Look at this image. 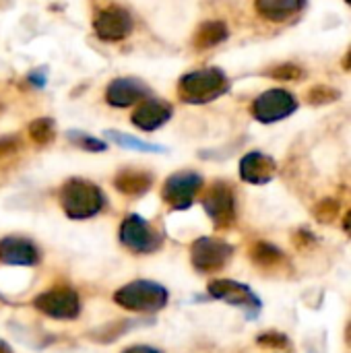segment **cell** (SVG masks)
<instances>
[{
	"label": "cell",
	"instance_id": "obj_29",
	"mask_svg": "<svg viewBox=\"0 0 351 353\" xmlns=\"http://www.w3.org/2000/svg\"><path fill=\"white\" fill-rule=\"evenodd\" d=\"M343 230L351 236V211L345 215V219H343Z\"/></svg>",
	"mask_w": 351,
	"mask_h": 353
},
{
	"label": "cell",
	"instance_id": "obj_7",
	"mask_svg": "<svg viewBox=\"0 0 351 353\" xmlns=\"http://www.w3.org/2000/svg\"><path fill=\"white\" fill-rule=\"evenodd\" d=\"M33 306L56 321H72L81 312V300L74 290L62 285V288H52L43 294H39L33 300Z\"/></svg>",
	"mask_w": 351,
	"mask_h": 353
},
{
	"label": "cell",
	"instance_id": "obj_19",
	"mask_svg": "<svg viewBox=\"0 0 351 353\" xmlns=\"http://www.w3.org/2000/svg\"><path fill=\"white\" fill-rule=\"evenodd\" d=\"M250 259L261 269H273L283 263V252L269 242H257L250 250Z\"/></svg>",
	"mask_w": 351,
	"mask_h": 353
},
{
	"label": "cell",
	"instance_id": "obj_13",
	"mask_svg": "<svg viewBox=\"0 0 351 353\" xmlns=\"http://www.w3.org/2000/svg\"><path fill=\"white\" fill-rule=\"evenodd\" d=\"M149 95V87L139 79H114L106 89V101L112 108H130Z\"/></svg>",
	"mask_w": 351,
	"mask_h": 353
},
{
	"label": "cell",
	"instance_id": "obj_31",
	"mask_svg": "<svg viewBox=\"0 0 351 353\" xmlns=\"http://www.w3.org/2000/svg\"><path fill=\"white\" fill-rule=\"evenodd\" d=\"M0 353H10V347H8L2 339H0Z\"/></svg>",
	"mask_w": 351,
	"mask_h": 353
},
{
	"label": "cell",
	"instance_id": "obj_8",
	"mask_svg": "<svg viewBox=\"0 0 351 353\" xmlns=\"http://www.w3.org/2000/svg\"><path fill=\"white\" fill-rule=\"evenodd\" d=\"M298 110V99L285 89H269L252 103V116L263 124L279 122Z\"/></svg>",
	"mask_w": 351,
	"mask_h": 353
},
{
	"label": "cell",
	"instance_id": "obj_30",
	"mask_svg": "<svg viewBox=\"0 0 351 353\" xmlns=\"http://www.w3.org/2000/svg\"><path fill=\"white\" fill-rule=\"evenodd\" d=\"M343 64H345V68H350L351 70V48L350 52H348V56H345V60H343Z\"/></svg>",
	"mask_w": 351,
	"mask_h": 353
},
{
	"label": "cell",
	"instance_id": "obj_16",
	"mask_svg": "<svg viewBox=\"0 0 351 353\" xmlns=\"http://www.w3.org/2000/svg\"><path fill=\"white\" fill-rule=\"evenodd\" d=\"M114 186L126 196H141L153 186V176L143 170H122L116 174Z\"/></svg>",
	"mask_w": 351,
	"mask_h": 353
},
{
	"label": "cell",
	"instance_id": "obj_32",
	"mask_svg": "<svg viewBox=\"0 0 351 353\" xmlns=\"http://www.w3.org/2000/svg\"><path fill=\"white\" fill-rule=\"evenodd\" d=\"M345 2H348V4H350V6H351V0H345Z\"/></svg>",
	"mask_w": 351,
	"mask_h": 353
},
{
	"label": "cell",
	"instance_id": "obj_1",
	"mask_svg": "<svg viewBox=\"0 0 351 353\" xmlns=\"http://www.w3.org/2000/svg\"><path fill=\"white\" fill-rule=\"evenodd\" d=\"M60 205L70 219L81 221L101 213L106 207V196L93 182L72 178L60 188Z\"/></svg>",
	"mask_w": 351,
	"mask_h": 353
},
{
	"label": "cell",
	"instance_id": "obj_23",
	"mask_svg": "<svg viewBox=\"0 0 351 353\" xmlns=\"http://www.w3.org/2000/svg\"><path fill=\"white\" fill-rule=\"evenodd\" d=\"M339 97V93L335 91V89H331V87H314L312 91H310V95H308V99H310V103H317V105H321V103H329V101H335Z\"/></svg>",
	"mask_w": 351,
	"mask_h": 353
},
{
	"label": "cell",
	"instance_id": "obj_15",
	"mask_svg": "<svg viewBox=\"0 0 351 353\" xmlns=\"http://www.w3.org/2000/svg\"><path fill=\"white\" fill-rule=\"evenodd\" d=\"M275 172H277L275 159L261 151H252L244 155L240 161V178L248 184H267L275 178Z\"/></svg>",
	"mask_w": 351,
	"mask_h": 353
},
{
	"label": "cell",
	"instance_id": "obj_17",
	"mask_svg": "<svg viewBox=\"0 0 351 353\" xmlns=\"http://www.w3.org/2000/svg\"><path fill=\"white\" fill-rule=\"evenodd\" d=\"M304 0H257V10L269 21H285L300 12Z\"/></svg>",
	"mask_w": 351,
	"mask_h": 353
},
{
	"label": "cell",
	"instance_id": "obj_28",
	"mask_svg": "<svg viewBox=\"0 0 351 353\" xmlns=\"http://www.w3.org/2000/svg\"><path fill=\"white\" fill-rule=\"evenodd\" d=\"M122 353H161V352H159V350H155V347H149V345H134V347L124 350Z\"/></svg>",
	"mask_w": 351,
	"mask_h": 353
},
{
	"label": "cell",
	"instance_id": "obj_12",
	"mask_svg": "<svg viewBox=\"0 0 351 353\" xmlns=\"http://www.w3.org/2000/svg\"><path fill=\"white\" fill-rule=\"evenodd\" d=\"M39 261L37 246L19 236H6L0 240V263L10 267H33Z\"/></svg>",
	"mask_w": 351,
	"mask_h": 353
},
{
	"label": "cell",
	"instance_id": "obj_18",
	"mask_svg": "<svg viewBox=\"0 0 351 353\" xmlns=\"http://www.w3.org/2000/svg\"><path fill=\"white\" fill-rule=\"evenodd\" d=\"M228 39V25L221 21H205L203 25H199L197 33H194V48L197 50H209L219 46L221 41Z\"/></svg>",
	"mask_w": 351,
	"mask_h": 353
},
{
	"label": "cell",
	"instance_id": "obj_2",
	"mask_svg": "<svg viewBox=\"0 0 351 353\" xmlns=\"http://www.w3.org/2000/svg\"><path fill=\"white\" fill-rule=\"evenodd\" d=\"M230 89V81L219 68H201L186 72L178 83V93L186 103H207L221 97Z\"/></svg>",
	"mask_w": 351,
	"mask_h": 353
},
{
	"label": "cell",
	"instance_id": "obj_24",
	"mask_svg": "<svg viewBox=\"0 0 351 353\" xmlns=\"http://www.w3.org/2000/svg\"><path fill=\"white\" fill-rule=\"evenodd\" d=\"M257 343H259V345H263V347L281 350V347H285V345H288V337H285V335H281V333H263V335H259Z\"/></svg>",
	"mask_w": 351,
	"mask_h": 353
},
{
	"label": "cell",
	"instance_id": "obj_11",
	"mask_svg": "<svg viewBox=\"0 0 351 353\" xmlns=\"http://www.w3.org/2000/svg\"><path fill=\"white\" fill-rule=\"evenodd\" d=\"M209 294L215 300H223L232 306L244 308V310H259L261 308V300L254 296V292L238 281L232 279H217L209 283Z\"/></svg>",
	"mask_w": 351,
	"mask_h": 353
},
{
	"label": "cell",
	"instance_id": "obj_22",
	"mask_svg": "<svg viewBox=\"0 0 351 353\" xmlns=\"http://www.w3.org/2000/svg\"><path fill=\"white\" fill-rule=\"evenodd\" d=\"M70 141L77 143L81 149L85 151H106V143L95 139V137H89V134H83V132H70Z\"/></svg>",
	"mask_w": 351,
	"mask_h": 353
},
{
	"label": "cell",
	"instance_id": "obj_21",
	"mask_svg": "<svg viewBox=\"0 0 351 353\" xmlns=\"http://www.w3.org/2000/svg\"><path fill=\"white\" fill-rule=\"evenodd\" d=\"M54 134H56V130H54V120H50V118H37V120H33V122L29 124V137H31V141L37 143V145H48V143H52V141H54Z\"/></svg>",
	"mask_w": 351,
	"mask_h": 353
},
{
	"label": "cell",
	"instance_id": "obj_6",
	"mask_svg": "<svg viewBox=\"0 0 351 353\" xmlns=\"http://www.w3.org/2000/svg\"><path fill=\"white\" fill-rule=\"evenodd\" d=\"M203 209L217 230H228L236 223V194L230 184L215 182L203 196Z\"/></svg>",
	"mask_w": 351,
	"mask_h": 353
},
{
	"label": "cell",
	"instance_id": "obj_4",
	"mask_svg": "<svg viewBox=\"0 0 351 353\" xmlns=\"http://www.w3.org/2000/svg\"><path fill=\"white\" fill-rule=\"evenodd\" d=\"M118 238H120L122 246H126L134 254H151V252L159 250L161 242H163L161 234L157 230H153L149 225V221L143 219L141 215H128L120 223Z\"/></svg>",
	"mask_w": 351,
	"mask_h": 353
},
{
	"label": "cell",
	"instance_id": "obj_20",
	"mask_svg": "<svg viewBox=\"0 0 351 353\" xmlns=\"http://www.w3.org/2000/svg\"><path fill=\"white\" fill-rule=\"evenodd\" d=\"M106 137L112 139L116 145L126 147V149H134V151H145V153H163L166 151L159 145H151V143H145V141H141L137 137H130V134H124V132H116V130H108Z\"/></svg>",
	"mask_w": 351,
	"mask_h": 353
},
{
	"label": "cell",
	"instance_id": "obj_10",
	"mask_svg": "<svg viewBox=\"0 0 351 353\" xmlns=\"http://www.w3.org/2000/svg\"><path fill=\"white\" fill-rule=\"evenodd\" d=\"M93 29H95L97 37H101L106 41H120L130 35L132 17L128 10H124L120 6H110V8H103L101 12H97V17L93 21Z\"/></svg>",
	"mask_w": 351,
	"mask_h": 353
},
{
	"label": "cell",
	"instance_id": "obj_5",
	"mask_svg": "<svg viewBox=\"0 0 351 353\" xmlns=\"http://www.w3.org/2000/svg\"><path fill=\"white\" fill-rule=\"evenodd\" d=\"M234 246L211 236H203L190 246V263L199 273H215L232 259Z\"/></svg>",
	"mask_w": 351,
	"mask_h": 353
},
{
	"label": "cell",
	"instance_id": "obj_3",
	"mask_svg": "<svg viewBox=\"0 0 351 353\" xmlns=\"http://www.w3.org/2000/svg\"><path fill=\"white\" fill-rule=\"evenodd\" d=\"M114 302L130 312H157L166 308V304L170 302V294L161 283L139 279L122 285L114 294Z\"/></svg>",
	"mask_w": 351,
	"mask_h": 353
},
{
	"label": "cell",
	"instance_id": "obj_9",
	"mask_svg": "<svg viewBox=\"0 0 351 353\" xmlns=\"http://www.w3.org/2000/svg\"><path fill=\"white\" fill-rule=\"evenodd\" d=\"M201 188H203V178L197 172H176L163 182L161 196L172 209L184 211L194 203Z\"/></svg>",
	"mask_w": 351,
	"mask_h": 353
},
{
	"label": "cell",
	"instance_id": "obj_25",
	"mask_svg": "<svg viewBox=\"0 0 351 353\" xmlns=\"http://www.w3.org/2000/svg\"><path fill=\"white\" fill-rule=\"evenodd\" d=\"M271 74L275 79H281V81H294V79L302 77V68H298L296 64H281V66L273 68Z\"/></svg>",
	"mask_w": 351,
	"mask_h": 353
},
{
	"label": "cell",
	"instance_id": "obj_27",
	"mask_svg": "<svg viewBox=\"0 0 351 353\" xmlns=\"http://www.w3.org/2000/svg\"><path fill=\"white\" fill-rule=\"evenodd\" d=\"M335 215H337V205L333 203V201H323L319 207H317V217L325 223H329L331 219H335Z\"/></svg>",
	"mask_w": 351,
	"mask_h": 353
},
{
	"label": "cell",
	"instance_id": "obj_14",
	"mask_svg": "<svg viewBox=\"0 0 351 353\" xmlns=\"http://www.w3.org/2000/svg\"><path fill=\"white\" fill-rule=\"evenodd\" d=\"M172 103L161 101V99H145L141 101V105L134 110L132 114V124L145 132H153L157 128H161L170 118H172Z\"/></svg>",
	"mask_w": 351,
	"mask_h": 353
},
{
	"label": "cell",
	"instance_id": "obj_26",
	"mask_svg": "<svg viewBox=\"0 0 351 353\" xmlns=\"http://www.w3.org/2000/svg\"><path fill=\"white\" fill-rule=\"evenodd\" d=\"M19 149H21V139L19 137L10 134V137H2L0 139V159L14 155Z\"/></svg>",
	"mask_w": 351,
	"mask_h": 353
}]
</instances>
